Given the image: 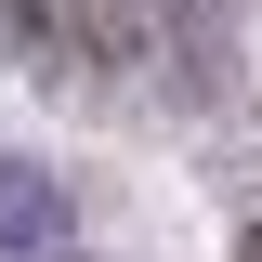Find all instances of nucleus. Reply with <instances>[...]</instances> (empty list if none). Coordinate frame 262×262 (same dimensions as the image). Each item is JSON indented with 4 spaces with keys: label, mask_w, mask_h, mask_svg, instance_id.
Here are the masks:
<instances>
[{
    "label": "nucleus",
    "mask_w": 262,
    "mask_h": 262,
    "mask_svg": "<svg viewBox=\"0 0 262 262\" xmlns=\"http://www.w3.org/2000/svg\"><path fill=\"white\" fill-rule=\"evenodd\" d=\"M13 39H27V66H53V79H105V66H131V0H27L13 13Z\"/></svg>",
    "instance_id": "obj_1"
},
{
    "label": "nucleus",
    "mask_w": 262,
    "mask_h": 262,
    "mask_svg": "<svg viewBox=\"0 0 262 262\" xmlns=\"http://www.w3.org/2000/svg\"><path fill=\"white\" fill-rule=\"evenodd\" d=\"M0 236H53V184L39 170H0Z\"/></svg>",
    "instance_id": "obj_2"
},
{
    "label": "nucleus",
    "mask_w": 262,
    "mask_h": 262,
    "mask_svg": "<svg viewBox=\"0 0 262 262\" xmlns=\"http://www.w3.org/2000/svg\"><path fill=\"white\" fill-rule=\"evenodd\" d=\"M249 262H262V236H249Z\"/></svg>",
    "instance_id": "obj_3"
}]
</instances>
